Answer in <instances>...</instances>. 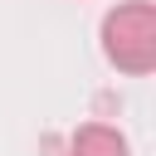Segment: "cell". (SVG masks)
<instances>
[{"mask_svg": "<svg viewBox=\"0 0 156 156\" xmlns=\"http://www.w3.org/2000/svg\"><path fill=\"white\" fill-rule=\"evenodd\" d=\"M102 54L117 73L146 78L156 68V5L127 0L102 15Z\"/></svg>", "mask_w": 156, "mask_h": 156, "instance_id": "obj_1", "label": "cell"}, {"mask_svg": "<svg viewBox=\"0 0 156 156\" xmlns=\"http://www.w3.org/2000/svg\"><path fill=\"white\" fill-rule=\"evenodd\" d=\"M63 156H132V146H127V136H122L117 127H107V122H83V127L68 136Z\"/></svg>", "mask_w": 156, "mask_h": 156, "instance_id": "obj_2", "label": "cell"}]
</instances>
